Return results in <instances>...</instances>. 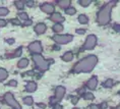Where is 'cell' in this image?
Wrapping results in <instances>:
<instances>
[{"label": "cell", "mask_w": 120, "mask_h": 109, "mask_svg": "<svg viewBox=\"0 0 120 109\" xmlns=\"http://www.w3.org/2000/svg\"><path fill=\"white\" fill-rule=\"evenodd\" d=\"M73 58V54L70 52V51H68V52L64 53L63 56H62V60L63 61H71Z\"/></svg>", "instance_id": "5bb4252c"}, {"label": "cell", "mask_w": 120, "mask_h": 109, "mask_svg": "<svg viewBox=\"0 0 120 109\" xmlns=\"http://www.w3.org/2000/svg\"><path fill=\"white\" fill-rule=\"evenodd\" d=\"M29 65V60L26 59V58H22V59H20L19 63H17V66H19V68H25L26 67V66Z\"/></svg>", "instance_id": "9a60e30c"}, {"label": "cell", "mask_w": 120, "mask_h": 109, "mask_svg": "<svg viewBox=\"0 0 120 109\" xmlns=\"http://www.w3.org/2000/svg\"><path fill=\"white\" fill-rule=\"evenodd\" d=\"M22 47L17 48V49L15 50V52H14V54H13V57H19L20 54H22Z\"/></svg>", "instance_id": "83f0119b"}, {"label": "cell", "mask_w": 120, "mask_h": 109, "mask_svg": "<svg viewBox=\"0 0 120 109\" xmlns=\"http://www.w3.org/2000/svg\"><path fill=\"white\" fill-rule=\"evenodd\" d=\"M65 94V88L62 86H58L55 90V100L56 101H60L64 97Z\"/></svg>", "instance_id": "ba28073f"}, {"label": "cell", "mask_w": 120, "mask_h": 109, "mask_svg": "<svg viewBox=\"0 0 120 109\" xmlns=\"http://www.w3.org/2000/svg\"><path fill=\"white\" fill-rule=\"evenodd\" d=\"M100 108H101V109H106V108H107V103H106V102H103V103H102V104L100 105Z\"/></svg>", "instance_id": "1f68e13d"}, {"label": "cell", "mask_w": 120, "mask_h": 109, "mask_svg": "<svg viewBox=\"0 0 120 109\" xmlns=\"http://www.w3.org/2000/svg\"><path fill=\"white\" fill-rule=\"evenodd\" d=\"M71 102H72L73 104H76V103L79 102V97L77 96H72L71 97Z\"/></svg>", "instance_id": "4dcf8cb0"}, {"label": "cell", "mask_w": 120, "mask_h": 109, "mask_svg": "<svg viewBox=\"0 0 120 109\" xmlns=\"http://www.w3.org/2000/svg\"><path fill=\"white\" fill-rule=\"evenodd\" d=\"M85 30H76V33L77 34H85Z\"/></svg>", "instance_id": "836d02e7"}, {"label": "cell", "mask_w": 120, "mask_h": 109, "mask_svg": "<svg viewBox=\"0 0 120 109\" xmlns=\"http://www.w3.org/2000/svg\"><path fill=\"white\" fill-rule=\"evenodd\" d=\"M65 12L67 14H69V16H72V14H74L76 12V10H75V8H73V7H68L65 9Z\"/></svg>", "instance_id": "7402d4cb"}, {"label": "cell", "mask_w": 120, "mask_h": 109, "mask_svg": "<svg viewBox=\"0 0 120 109\" xmlns=\"http://www.w3.org/2000/svg\"><path fill=\"white\" fill-rule=\"evenodd\" d=\"M5 25H6V22H5L4 19H0V27H4Z\"/></svg>", "instance_id": "d6a6232c"}, {"label": "cell", "mask_w": 120, "mask_h": 109, "mask_svg": "<svg viewBox=\"0 0 120 109\" xmlns=\"http://www.w3.org/2000/svg\"><path fill=\"white\" fill-rule=\"evenodd\" d=\"M79 22L80 23H82V25H85V23H86L89 22V19H88L86 16H85V14H80V16H79Z\"/></svg>", "instance_id": "ac0fdd59"}, {"label": "cell", "mask_w": 120, "mask_h": 109, "mask_svg": "<svg viewBox=\"0 0 120 109\" xmlns=\"http://www.w3.org/2000/svg\"><path fill=\"white\" fill-rule=\"evenodd\" d=\"M54 109H62V107L59 104H56L55 106H54Z\"/></svg>", "instance_id": "d590c367"}, {"label": "cell", "mask_w": 120, "mask_h": 109, "mask_svg": "<svg viewBox=\"0 0 120 109\" xmlns=\"http://www.w3.org/2000/svg\"><path fill=\"white\" fill-rule=\"evenodd\" d=\"M73 109H79V108H73Z\"/></svg>", "instance_id": "60d3db41"}, {"label": "cell", "mask_w": 120, "mask_h": 109, "mask_svg": "<svg viewBox=\"0 0 120 109\" xmlns=\"http://www.w3.org/2000/svg\"><path fill=\"white\" fill-rule=\"evenodd\" d=\"M14 4H15L16 8H19V9H22V8L25 7V3H23L22 1H15Z\"/></svg>", "instance_id": "d4e9b609"}, {"label": "cell", "mask_w": 120, "mask_h": 109, "mask_svg": "<svg viewBox=\"0 0 120 109\" xmlns=\"http://www.w3.org/2000/svg\"><path fill=\"white\" fill-rule=\"evenodd\" d=\"M6 41L8 42V43H13V42H14L13 39H10V40H6Z\"/></svg>", "instance_id": "f35d334b"}, {"label": "cell", "mask_w": 120, "mask_h": 109, "mask_svg": "<svg viewBox=\"0 0 120 109\" xmlns=\"http://www.w3.org/2000/svg\"><path fill=\"white\" fill-rule=\"evenodd\" d=\"M33 60H34L35 64L38 66V68H40L41 70H47L49 68V64L50 62L45 60L42 57L41 54H34L33 55Z\"/></svg>", "instance_id": "3957f363"}, {"label": "cell", "mask_w": 120, "mask_h": 109, "mask_svg": "<svg viewBox=\"0 0 120 109\" xmlns=\"http://www.w3.org/2000/svg\"><path fill=\"white\" fill-rule=\"evenodd\" d=\"M96 43H97V38H96L95 35H90L86 40L85 43V49L86 50H92L93 48L96 46Z\"/></svg>", "instance_id": "8992f818"}, {"label": "cell", "mask_w": 120, "mask_h": 109, "mask_svg": "<svg viewBox=\"0 0 120 109\" xmlns=\"http://www.w3.org/2000/svg\"><path fill=\"white\" fill-rule=\"evenodd\" d=\"M73 39L71 35H57L53 37V40L58 44H66Z\"/></svg>", "instance_id": "5b68a950"}, {"label": "cell", "mask_w": 120, "mask_h": 109, "mask_svg": "<svg viewBox=\"0 0 120 109\" xmlns=\"http://www.w3.org/2000/svg\"><path fill=\"white\" fill-rule=\"evenodd\" d=\"M90 109H99V107L97 105H91V107H90Z\"/></svg>", "instance_id": "8d00e7d4"}, {"label": "cell", "mask_w": 120, "mask_h": 109, "mask_svg": "<svg viewBox=\"0 0 120 109\" xmlns=\"http://www.w3.org/2000/svg\"><path fill=\"white\" fill-rule=\"evenodd\" d=\"M41 10L46 13H54V6L50 3H44L41 5Z\"/></svg>", "instance_id": "9c48e42d"}, {"label": "cell", "mask_w": 120, "mask_h": 109, "mask_svg": "<svg viewBox=\"0 0 120 109\" xmlns=\"http://www.w3.org/2000/svg\"><path fill=\"white\" fill-rule=\"evenodd\" d=\"M98 62V58L95 55H90L86 58L82 59L79 63H76L75 66L73 68L74 72H90L93 68L95 67V65Z\"/></svg>", "instance_id": "6da1fadb"}, {"label": "cell", "mask_w": 120, "mask_h": 109, "mask_svg": "<svg viewBox=\"0 0 120 109\" xmlns=\"http://www.w3.org/2000/svg\"><path fill=\"white\" fill-rule=\"evenodd\" d=\"M23 102H25L26 105H33L34 100H33L32 97H26V98H23Z\"/></svg>", "instance_id": "ffe728a7"}, {"label": "cell", "mask_w": 120, "mask_h": 109, "mask_svg": "<svg viewBox=\"0 0 120 109\" xmlns=\"http://www.w3.org/2000/svg\"><path fill=\"white\" fill-rule=\"evenodd\" d=\"M9 12V10L5 7H0V16H6Z\"/></svg>", "instance_id": "603a6c76"}, {"label": "cell", "mask_w": 120, "mask_h": 109, "mask_svg": "<svg viewBox=\"0 0 120 109\" xmlns=\"http://www.w3.org/2000/svg\"><path fill=\"white\" fill-rule=\"evenodd\" d=\"M4 100H5V102H6L9 106H11L13 109H22V106H20L19 103L14 99V97H13V95L11 93H6L4 95Z\"/></svg>", "instance_id": "277c9868"}, {"label": "cell", "mask_w": 120, "mask_h": 109, "mask_svg": "<svg viewBox=\"0 0 120 109\" xmlns=\"http://www.w3.org/2000/svg\"><path fill=\"white\" fill-rule=\"evenodd\" d=\"M19 19L23 20V22H26V20H29V16L26 12H22V13H19Z\"/></svg>", "instance_id": "484cf974"}, {"label": "cell", "mask_w": 120, "mask_h": 109, "mask_svg": "<svg viewBox=\"0 0 120 109\" xmlns=\"http://www.w3.org/2000/svg\"><path fill=\"white\" fill-rule=\"evenodd\" d=\"M11 23H12V25H15V26H20L22 25V22L17 19H11Z\"/></svg>", "instance_id": "f1b7e54d"}, {"label": "cell", "mask_w": 120, "mask_h": 109, "mask_svg": "<svg viewBox=\"0 0 120 109\" xmlns=\"http://www.w3.org/2000/svg\"><path fill=\"white\" fill-rule=\"evenodd\" d=\"M117 109H120V106H118V107H117Z\"/></svg>", "instance_id": "ab89813d"}, {"label": "cell", "mask_w": 120, "mask_h": 109, "mask_svg": "<svg viewBox=\"0 0 120 109\" xmlns=\"http://www.w3.org/2000/svg\"><path fill=\"white\" fill-rule=\"evenodd\" d=\"M26 89L28 92H31V93L35 92V91L37 90V84H36L35 82H29L26 86Z\"/></svg>", "instance_id": "4fadbf2b"}, {"label": "cell", "mask_w": 120, "mask_h": 109, "mask_svg": "<svg viewBox=\"0 0 120 109\" xmlns=\"http://www.w3.org/2000/svg\"><path fill=\"white\" fill-rule=\"evenodd\" d=\"M46 29H47L46 25L40 23H38V25L35 27V32L37 33L38 35H42V34H44V33L46 32Z\"/></svg>", "instance_id": "8fae6325"}, {"label": "cell", "mask_w": 120, "mask_h": 109, "mask_svg": "<svg viewBox=\"0 0 120 109\" xmlns=\"http://www.w3.org/2000/svg\"><path fill=\"white\" fill-rule=\"evenodd\" d=\"M91 0H79V4L82 5V6L83 7H86V6H89L90 4H91Z\"/></svg>", "instance_id": "44dd1931"}, {"label": "cell", "mask_w": 120, "mask_h": 109, "mask_svg": "<svg viewBox=\"0 0 120 109\" xmlns=\"http://www.w3.org/2000/svg\"><path fill=\"white\" fill-rule=\"evenodd\" d=\"M119 94H120V92H119Z\"/></svg>", "instance_id": "b9f144b4"}, {"label": "cell", "mask_w": 120, "mask_h": 109, "mask_svg": "<svg viewBox=\"0 0 120 109\" xmlns=\"http://www.w3.org/2000/svg\"><path fill=\"white\" fill-rule=\"evenodd\" d=\"M70 0H60V1H58V4L60 7L62 8H68L70 5Z\"/></svg>", "instance_id": "2e32d148"}, {"label": "cell", "mask_w": 120, "mask_h": 109, "mask_svg": "<svg viewBox=\"0 0 120 109\" xmlns=\"http://www.w3.org/2000/svg\"><path fill=\"white\" fill-rule=\"evenodd\" d=\"M62 30H63V26L60 25V23H55V25L53 26V31L56 32V33L62 32Z\"/></svg>", "instance_id": "d6986e66"}, {"label": "cell", "mask_w": 120, "mask_h": 109, "mask_svg": "<svg viewBox=\"0 0 120 109\" xmlns=\"http://www.w3.org/2000/svg\"><path fill=\"white\" fill-rule=\"evenodd\" d=\"M28 3H29V4H28L29 6H33V5H34V2H33V1H29Z\"/></svg>", "instance_id": "74e56055"}, {"label": "cell", "mask_w": 120, "mask_h": 109, "mask_svg": "<svg viewBox=\"0 0 120 109\" xmlns=\"http://www.w3.org/2000/svg\"><path fill=\"white\" fill-rule=\"evenodd\" d=\"M104 86L106 87V88H111V87L113 86V81L111 80V78H109V80H107L106 82H105Z\"/></svg>", "instance_id": "4316f807"}, {"label": "cell", "mask_w": 120, "mask_h": 109, "mask_svg": "<svg viewBox=\"0 0 120 109\" xmlns=\"http://www.w3.org/2000/svg\"><path fill=\"white\" fill-rule=\"evenodd\" d=\"M8 77V72L4 68H0V82L4 81Z\"/></svg>", "instance_id": "e0dca14e"}, {"label": "cell", "mask_w": 120, "mask_h": 109, "mask_svg": "<svg viewBox=\"0 0 120 109\" xmlns=\"http://www.w3.org/2000/svg\"><path fill=\"white\" fill-rule=\"evenodd\" d=\"M97 85H98V80L96 77H93L91 80L88 82V84H86V87L89 88L90 90H95L96 88H97Z\"/></svg>", "instance_id": "7c38bea8"}, {"label": "cell", "mask_w": 120, "mask_h": 109, "mask_svg": "<svg viewBox=\"0 0 120 109\" xmlns=\"http://www.w3.org/2000/svg\"><path fill=\"white\" fill-rule=\"evenodd\" d=\"M83 99H86V100H93V99H94V94H92V93H85V94H83Z\"/></svg>", "instance_id": "cb8c5ba5"}, {"label": "cell", "mask_w": 120, "mask_h": 109, "mask_svg": "<svg viewBox=\"0 0 120 109\" xmlns=\"http://www.w3.org/2000/svg\"><path fill=\"white\" fill-rule=\"evenodd\" d=\"M25 26H29V25H32V20H26V22H25V23H23Z\"/></svg>", "instance_id": "e575fe53"}, {"label": "cell", "mask_w": 120, "mask_h": 109, "mask_svg": "<svg viewBox=\"0 0 120 109\" xmlns=\"http://www.w3.org/2000/svg\"><path fill=\"white\" fill-rule=\"evenodd\" d=\"M8 86H10V87H16L17 86V82L15 80H11L9 83H8Z\"/></svg>", "instance_id": "f546056e"}, {"label": "cell", "mask_w": 120, "mask_h": 109, "mask_svg": "<svg viewBox=\"0 0 120 109\" xmlns=\"http://www.w3.org/2000/svg\"><path fill=\"white\" fill-rule=\"evenodd\" d=\"M50 19L52 20V22L54 23H61V22H63L64 20V17L61 16L60 13L58 12H54L51 14V17H50Z\"/></svg>", "instance_id": "30bf717a"}, {"label": "cell", "mask_w": 120, "mask_h": 109, "mask_svg": "<svg viewBox=\"0 0 120 109\" xmlns=\"http://www.w3.org/2000/svg\"><path fill=\"white\" fill-rule=\"evenodd\" d=\"M29 50L31 51V52H34V53H37V54L41 53L42 51H43L41 42L35 41V42H33V43H31L30 44V46H29Z\"/></svg>", "instance_id": "52a82bcc"}, {"label": "cell", "mask_w": 120, "mask_h": 109, "mask_svg": "<svg viewBox=\"0 0 120 109\" xmlns=\"http://www.w3.org/2000/svg\"><path fill=\"white\" fill-rule=\"evenodd\" d=\"M117 1H111L109 3H107L105 6H103V8L99 11L98 13V23L102 26L107 25L108 23L110 22L111 19V10L114 7Z\"/></svg>", "instance_id": "7a4b0ae2"}]
</instances>
